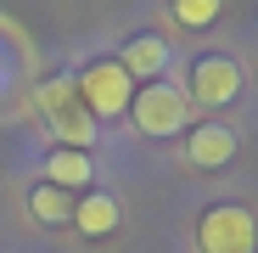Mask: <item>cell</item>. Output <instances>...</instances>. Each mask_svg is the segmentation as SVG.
Returning a JSON list of instances; mask_svg holds the SVG:
<instances>
[{"label": "cell", "mask_w": 258, "mask_h": 253, "mask_svg": "<svg viewBox=\"0 0 258 253\" xmlns=\"http://www.w3.org/2000/svg\"><path fill=\"white\" fill-rule=\"evenodd\" d=\"M197 247L202 253H252L258 247V225L241 203H213L197 220Z\"/></svg>", "instance_id": "cell-3"}, {"label": "cell", "mask_w": 258, "mask_h": 253, "mask_svg": "<svg viewBox=\"0 0 258 253\" xmlns=\"http://www.w3.org/2000/svg\"><path fill=\"white\" fill-rule=\"evenodd\" d=\"M73 96H79V107L90 118H118V113H129V102H135V79H129L112 57H101V62H84Z\"/></svg>", "instance_id": "cell-2"}, {"label": "cell", "mask_w": 258, "mask_h": 253, "mask_svg": "<svg viewBox=\"0 0 258 253\" xmlns=\"http://www.w3.org/2000/svg\"><path fill=\"white\" fill-rule=\"evenodd\" d=\"M28 214H34L39 225H68V220H73V197H68L62 186H34Z\"/></svg>", "instance_id": "cell-10"}, {"label": "cell", "mask_w": 258, "mask_h": 253, "mask_svg": "<svg viewBox=\"0 0 258 253\" xmlns=\"http://www.w3.org/2000/svg\"><path fill=\"white\" fill-rule=\"evenodd\" d=\"M118 197H107V191H84L79 203H73V220L68 225H79L84 236H112L118 231Z\"/></svg>", "instance_id": "cell-8"}, {"label": "cell", "mask_w": 258, "mask_h": 253, "mask_svg": "<svg viewBox=\"0 0 258 253\" xmlns=\"http://www.w3.org/2000/svg\"><path fill=\"white\" fill-rule=\"evenodd\" d=\"M129 118H135V130L152 135V141H168V135H180L185 124H191V102L180 84H168V79H152L135 90V102H129Z\"/></svg>", "instance_id": "cell-1"}, {"label": "cell", "mask_w": 258, "mask_h": 253, "mask_svg": "<svg viewBox=\"0 0 258 253\" xmlns=\"http://www.w3.org/2000/svg\"><path fill=\"white\" fill-rule=\"evenodd\" d=\"M219 12H225V0H174V17H180L185 28H208V23H219Z\"/></svg>", "instance_id": "cell-11"}, {"label": "cell", "mask_w": 258, "mask_h": 253, "mask_svg": "<svg viewBox=\"0 0 258 253\" xmlns=\"http://www.w3.org/2000/svg\"><path fill=\"white\" fill-rule=\"evenodd\" d=\"M45 186H62V191L96 186V158H90V152H73V146H56V152L45 158Z\"/></svg>", "instance_id": "cell-9"}, {"label": "cell", "mask_w": 258, "mask_h": 253, "mask_svg": "<svg viewBox=\"0 0 258 253\" xmlns=\"http://www.w3.org/2000/svg\"><path fill=\"white\" fill-rule=\"evenodd\" d=\"M112 62H118L129 79H163V68L174 62V51H168V39H163V34H135Z\"/></svg>", "instance_id": "cell-6"}, {"label": "cell", "mask_w": 258, "mask_h": 253, "mask_svg": "<svg viewBox=\"0 0 258 253\" xmlns=\"http://www.w3.org/2000/svg\"><path fill=\"white\" fill-rule=\"evenodd\" d=\"M185 158L197 169H219L236 158V135H230V124H197L191 141H185Z\"/></svg>", "instance_id": "cell-7"}, {"label": "cell", "mask_w": 258, "mask_h": 253, "mask_svg": "<svg viewBox=\"0 0 258 253\" xmlns=\"http://www.w3.org/2000/svg\"><path fill=\"white\" fill-rule=\"evenodd\" d=\"M39 102H45V113H51V130L62 135V146H73V152H90V141H96V118L79 107L73 84H45V90H39Z\"/></svg>", "instance_id": "cell-4"}, {"label": "cell", "mask_w": 258, "mask_h": 253, "mask_svg": "<svg viewBox=\"0 0 258 253\" xmlns=\"http://www.w3.org/2000/svg\"><path fill=\"white\" fill-rule=\"evenodd\" d=\"M236 96H241V68L230 57H197V68H191V102L225 107Z\"/></svg>", "instance_id": "cell-5"}]
</instances>
